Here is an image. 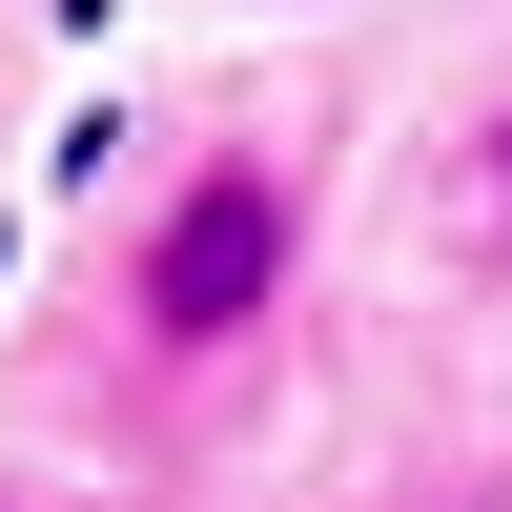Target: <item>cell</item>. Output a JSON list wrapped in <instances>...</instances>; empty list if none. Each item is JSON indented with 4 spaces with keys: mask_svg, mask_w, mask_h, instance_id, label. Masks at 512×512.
<instances>
[{
    "mask_svg": "<svg viewBox=\"0 0 512 512\" xmlns=\"http://www.w3.org/2000/svg\"><path fill=\"white\" fill-rule=\"evenodd\" d=\"M287 267H308V185H287L267 144H205L185 185L123 226V328H144L164 369H205V349H246V328L287 308Z\"/></svg>",
    "mask_w": 512,
    "mask_h": 512,
    "instance_id": "obj_1",
    "label": "cell"
},
{
    "mask_svg": "<svg viewBox=\"0 0 512 512\" xmlns=\"http://www.w3.org/2000/svg\"><path fill=\"white\" fill-rule=\"evenodd\" d=\"M472 205H492V226H512V123H492V144H472Z\"/></svg>",
    "mask_w": 512,
    "mask_h": 512,
    "instance_id": "obj_2",
    "label": "cell"
},
{
    "mask_svg": "<svg viewBox=\"0 0 512 512\" xmlns=\"http://www.w3.org/2000/svg\"><path fill=\"white\" fill-rule=\"evenodd\" d=\"M0 512H21V492H0Z\"/></svg>",
    "mask_w": 512,
    "mask_h": 512,
    "instance_id": "obj_3",
    "label": "cell"
}]
</instances>
